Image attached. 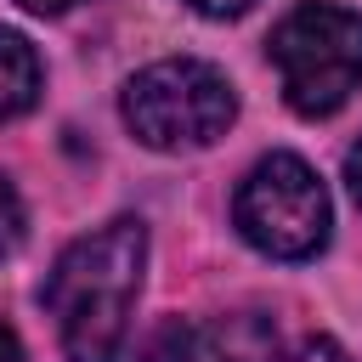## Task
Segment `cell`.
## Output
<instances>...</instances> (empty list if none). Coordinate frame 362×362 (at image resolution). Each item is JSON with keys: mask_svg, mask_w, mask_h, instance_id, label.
<instances>
[{"mask_svg": "<svg viewBox=\"0 0 362 362\" xmlns=\"http://www.w3.org/2000/svg\"><path fill=\"white\" fill-rule=\"evenodd\" d=\"M283 362H351V351H345L339 339H328V334H311V339H300Z\"/></svg>", "mask_w": 362, "mask_h": 362, "instance_id": "obj_8", "label": "cell"}, {"mask_svg": "<svg viewBox=\"0 0 362 362\" xmlns=\"http://www.w3.org/2000/svg\"><path fill=\"white\" fill-rule=\"evenodd\" d=\"M272 62L283 74V96L305 119H328L362 85V11L305 0L272 28Z\"/></svg>", "mask_w": 362, "mask_h": 362, "instance_id": "obj_2", "label": "cell"}, {"mask_svg": "<svg viewBox=\"0 0 362 362\" xmlns=\"http://www.w3.org/2000/svg\"><path fill=\"white\" fill-rule=\"evenodd\" d=\"M232 113L238 96L226 74L198 57H164L124 85V124L158 153L209 147L215 136H226Z\"/></svg>", "mask_w": 362, "mask_h": 362, "instance_id": "obj_3", "label": "cell"}, {"mask_svg": "<svg viewBox=\"0 0 362 362\" xmlns=\"http://www.w3.org/2000/svg\"><path fill=\"white\" fill-rule=\"evenodd\" d=\"M17 351H23V345H17V334L0 322V362H17Z\"/></svg>", "mask_w": 362, "mask_h": 362, "instance_id": "obj_12", "label": "cell"}, {"mask_svg": "<svg viewBox=\"0 0 362 362\" xmlns=\"http://www.w3.org/2000/svg\"><path fill=\"white\" fill-rule=\"evenodd\" d=\"M17 6H28L34 17H57V11H68V6H79V0H17Z\"/></svg>", "mask_w": 362, "mask_h": 362, "instance_id": "obj_11", "label": "cell"}, {"mask_svg": "<svg viewBox=\"0 0 362 362\" xmlns=\"http://www.w3.org/2000/svg\"><path fill=\"white\" fill-rule=\"evenodd\" d=\"M141 266H147L141 221H107L62 249V260L45 277V311L57 317L68 362H119Z\"/></svg>", "mask_w": 362, "mask_h": 362, "instance_id": "obj_1", "label": "cell"}, {"mask_svg": "<svg viewBox=\"0 0 362 362\" xmlns=\"http://www.w3.org/2000/svg\"><path fill=\"white\" fill-rule=\"evenodd\" d=\"M272 334L249 317H226L215 328H175L170 362H266Z\"/></svg>", "mask_w": 362, "mask_h": 362, "instance_id": "obj_5", "label": "cell"}, {"mask_svg": "<svg viewBox=\"0 0 362 362\" xmlns=\"http://www.w3.org/2000/svg\"><path fill=\"white\" fill-rule=\"evenodd\" d=\"M232 221L260 255L305 260V255H317L328 243V221L334 215H328V192H322V181H317V170L305 158L266 153L243 175V187L232 198Z\"/></svg>", "mask_w": 362, "mask_h": 362, "instance_id": "obj_4", "label": "cell"}, {"mask_svg": "<svg viewBox=\"0 0 362 362\" xmlns=\"http://www.w3.org/2000/svg\"><path fill=\"white\" fill-rule=\"evenodd\" d=\"M345 181H351V192H356V204H362V136H356L351 153H345Z\"/></svg>", "mask_w": 362, "mask_h": 362, "instance_id": "obj_10", "label": "cell"}, {"mask_svg": "<svg viewBox=\"0 0 362 362\" xmlns=\"http://www.w3.org/2000/svg\"><path fill=\"white\" fill-rule=\"evenodd\" d=\"M187 6H198L204 17H238V11H249L255 0H187Z\"/></svg>", "mask_w": 362, "mask_h": 362, "instance_id": "obj_9", "label": "cell"}, {"mask_svg": "<svg viewBox=\"0 0 362 362\" xmlns=\"http://www.w3.org/2000/svg\"><path fill=\"white\" fill-rule=\"evenodd\" d=\"M23 232H28V215H23V198H17V187L0 175V255H17V243H23Z\"/></svg>", "mask_w": 362, "mask_h": 362, "instance_id": "obj_7", "label": "cell"}, {"mask_svg": "<svg viewBox=\"0 0 362 362\" xmlns=\"http://www.w3.org/2000/svg\"><path fill=\"white\" fill-rule=\"evenodd\" d=\"M40 102V57L23 34L0 28V119H23Z\"/></svg>", "mask_w": 362, "mask_h": 362, "instance_id": "obj_6", "label": "cell"}]
</instances>
